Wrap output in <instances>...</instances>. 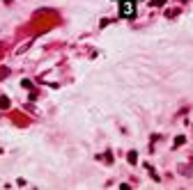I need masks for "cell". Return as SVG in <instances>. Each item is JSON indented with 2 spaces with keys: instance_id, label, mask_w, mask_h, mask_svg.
Segmentation results:
<instances>
[{
  "instance_id": "cell-1",
  "label": "cell",
  "mask_w": 193,
  "mask_h": 190,
  "mask_svg": "<svg viewBox=\"0 0 193 190\" xmlns=\"http://www.w3.org/2000/svg\"><path fill=\"white\" fill-rule=\"evenodd\" d=\"M117 5H120V16L122 18H133V16H136L138 0H117Z\"/></svg>"
}]
</instances>
